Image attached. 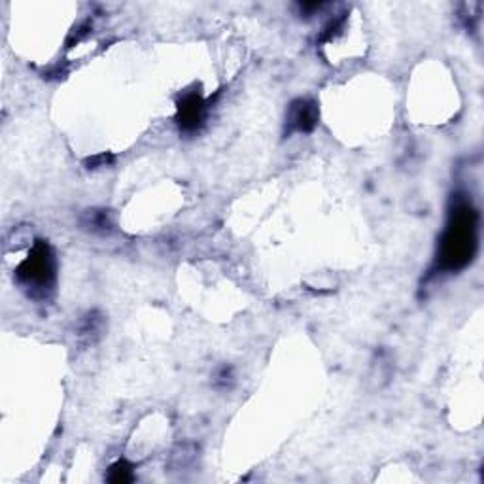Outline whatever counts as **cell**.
<instances>
[{
    "label": "cell",
    "mask_w": 484,
    "mask_h": 484,
    "mask_svg": "<svg viewBox=\"0 0 484 484\" xmlns=\"http://www.w3.org/2000/svg\"><path fill=\"white\" fill-rule=\"evenodd\" d=\"M84 226L91 231H108L112 227V220L106 210H89L84 218Z\"/></svg>",
    "instance_id": "52a82bcc"
},
{
    "label": "cell",
    "mask_w": 484,
    "mask_h": 484,
    "mask_svg": "<svg viewBox=\"0 0 484 484\" xmlns=\"http://www.w3.org/2000/svg\"><path fill=\"white\" fill-rule=\"evenodd\" d=\"M208 112V103L201 93H186L176 108V123L183 133H195L203 127Z\"/></svg>",
    "instance_id": "3957f363"
},
{
    "label": "cell",
    "mask_w": 484,
    "mask_h": 484,
    "mask_svg": "<svg viewBox=\"0 0 484 484\" xmlns=\"http://www.w3.org/2000/svg\"><path fill=\"white\" fill-rule=\"evenodd\" d=\"M318 119H320V110L318 104L311 99H296L293 103L288 106L286 114V133L293 135V133H312L316 129Z\"/></svg>",
    "instance_id": "277c9868"
},
{
    "label": "cell",
    "mask_w": 484,
    "mask_h": 484,
    "mask_svg": "<svg viewBox=\"0 0 484 484\" xmlns=\"http://www.w3.org/2000/svg\"><path fill=\"white\" fill-rule=\"evenodd\" d=\"M212 384H214L216 390H221V392H226V390H231L233 384H235V373H233L231 365H220L216 367L214 375H212Z\"/></svg>",
    "instance_id": "ba28073f"
},
{
    "label": "cell",
    "mask_w": 484,
    "mask_h": 484,
    "mask_svg": "<svg viewBox=\"0 0 484 484\" xmlns=\"http://www.w3.org/2000/svg\"><path fill=\"white\" fill-rule=\"evenodd\" d=\"M479 233V212L471 201L456 197V203L448 214L447 229L443 233L441 248L437 253V271L454 273L471 263L477 250Z\"/></svg>",
    "instance_id": "6da1fadb"
},
{
    "label": "cell",
    "mask_w": 484,
    "mask_h": 484,
    "mask_svg": "<svg viewBox=\"0 0 484 484\" xmlns=\"http://www.w3.org/2000/svg\"><path fill=\"white\" fill-rule=\"evenodd\" d=\"M112 161V157H106V153H103V156L99 157H93V159H89L87 161V165H89V168H97V167H106L108 163Z\"/></svg>",
    "instance_id": "9c48e42d"
},
{
    "label": "cell",
    "mask_w": 484,
    "mask_h": 484,
    "mask_svg": "<svg viewBox=\"0 0 484 484\" xmlns=\"http://www.w3.org/2000/svg\"><path fill=\"white\" fill-rule=\"evenodd\" d=\"M17 284L34 301H48L57 282V259L48 241H36L16 269Z\"/></svg>",
    "instance_id": "7a4b0ae2"
},
{
    "label": "cell",
    "mask_w": 484,
    "mask_h": 484,
    "mask_svg": "<svg viewBox=\"0 0 484 484\" xmlns=\"http://www.w3.org/2000/svg\"><path fill=\"white\" fill-rule=\"evenodd\" d=\"M106 480L116 484L133 483L135 480V465L127 462V460H118V462L110 465V469H108Z\"/></svg>",
    "instance_id": "8992f818"
},
{
    "label": "cell",
    "mask_w": 484,
    "mask_h": 484,
    "mask_svg": "<svg viewBox=\"0 0 484 484\" xmlns=\"http://www.w3.org/2000/svg\"><path fill=\"white\" fill-rule=\"evenodd\" d=\"M104 329V318L101 312L91 311L87 312L84 320L80 322V328H78V337L86 343H95V341L103 335Z\"/></svg>",
    "instance_id": "5b68a950"
}]
</instances>
